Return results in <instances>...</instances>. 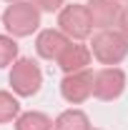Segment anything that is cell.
I'll return each mask as SVG.
<instances>
[{
    "label": "cell",
    "mask_w": 128,
    "mask_h": 130,
    "mask_svg": "<svg viewBox=\"0 0 128 130\" xmlns=\"http://www.w3.org/2000/svg\"><path fill=\"white\" fill-rule=\"evenodd\" d=\"M91 53L100 65L113 68V65L123 63L128 55V38L118 30H98L91 40Z\"/></svg>",
    "instance_id": "cell-1"
},
{
    "label": "cell",
    "mask_w": 128,
    "mask_h": 130,
    "mask_svg": "<svg viewBox=\"0 0 128 130\" xmlns=\"http://www.w3.org/2000/svg\"><path fill=\"white\" fill-rule=\"evenodd\" d=\"M3 25L13 38H28L40 28V10L35 3H10L3 13Z\"/></svg>",
    "instance_id": "cell-2"
},
{
    "label": "cell",
    "mask_w": 128,
    "mask_h": 130,
    "mask_svg": "<svg viewBox=\"0 0 128 130\" xmlns=\"http://www.w3.org/2000/svg\"><path fill=\"white\" fill-rule=\"evenodd\" d=\"M43 85V70L33 58H18L10 65V88L18 98H33Z\"/></svg>",
    "instance_id": "cell-3"
},
{
    "label": "cell",
    "mask_w": 128,
    "mask_h": 130,
    "mask_svg": "<svg viewBox=\"0 0 128 130\" xmlns=\"http://www.w3.org/2000/svg\"><path fill=\"white\" fill-rule=\"evenodd\" d=\"M58 30L65 32L70 40H85L93 32V20L88 15L85 5H63V10L58 13Z\"/></svg>",
    "instance_id": "cell-4"
},
{
    "label": "cell",
    "mask_w": 128,
    "mask_h": 130,
    "mask_svg": "<svg viewBox=\"0 0 128 130\" xmlns=\"http://www.w3.org/2000/svg\"><path fill=\"white\" fill-rule=\"evenodd\" d=\"M126 90V73L121 68H100L93 73V95L98 100H118Z\"/></svg>",
    "instance_id": "cell-5"
},
{
    "label": "cell",
    "mask_w": 128,
    "mask_h": 130,
    "mask_svg": "<svg viewBox=\"0 0 128 130\" xmlns=\"http://www.w3.org/2000/svg\"><path fill=\"white\" fill-rule=\"evenodd\" d=\"M60 95L70 105H80L93 95V70H78L60 80Z\"/></svg>",
    "instance_id": "cell-6"
},
{
    "label": "cell",
    "mask_w": 128,
    "mask_h": 130,
    "mask_svg": "<svg viewBox=\"0 0 128 130\" xmlns=\"http://www.w3.org/2000/svg\"><path fill=\"white\" fill-rule=\"evenodd\" d=\"M70 45V38L60 30H40L38 32V38H35V50H38V55L40 58H45V60H58L60 55H63V50Z\"/></svg>",
    "instance_id": "cell-7"
},
{
    "label": "cell",
    "mask_w": 128,
    "mask_h": 130,
    "mask_svg": "<svg viewBox=\"0 0 128 130\" xmlns=\"http://www.w3.org/2000/svg\"><path fill=\"white\" fill-rule=\"evenodd\" d=\"M85 8L93 20V28H98V30H108L111 25H116L118 13H121L118 0H88Z\"/></svg>",
    "instance_id": "cell-8"
},
{
    "label": "cell",
    "mask_w": 128,
    "mask_h": 130,
    "mask_svg": "<svg viewBox=\"0 0 128 130\" xmlns=\"http://www.w3.org/2000/svg\"><path fill=\"white\" fill-rule=\"evenodd\" d=\"M91 58H93L91 48H85V45H80V43H73V40H70V45L63 50V55H60L55 63H58V68L63 70L65 75H70V73L85 70V68L91 65Z\"/></svg>",
    "instance_id": "cell-9"
},
{
    "label": "cell",
    "mask_w": 128,
    "mask_h": 130,
    "mask_svg": "<svg viewBox=\"0 0 128 130\" xmlns=\"http://www.w3.org/2000/svg\"><path fill=\"white\" fill-rule=\"evenodd\" d=\"M53 130H91V120L83 110L70 108V110H63L53 120Z\"/></svg>",
    "instance_id": "cell-10"
},
{
    "label": "cell",
    "mask_w": 128,
    "mask_h": 130,
    "mask_svg": "<svg viewBox=\"0 0 128 130\" xmlns=\"http://www.w3.org/2000/svg\"><path fill=\"white\" fill-rule=\"evenodd\" d=\"M15 130H53V120L45 113L28 110L15 118Z\"/></svg>",
    "instance_id": "cell-11"
},
{
    "label": "cell",
    "mask_w": 128,
    "mask_h": 130,
    "mask_svg": "<svg viewBox=\"0 0 128 130\" xmlns=\"http://www.w3.org/2000/svg\"><path fill=\"white\" fill-rule=\"evenodd\" d=\"M20 115V103L13 93L0 90V123H10Z\"/></svg>",
    "instance_id": "cell-12"
},
{
    "label": "cell",
    "mask_w": 128,
    "mask_h": 130,
    "mask_svg": "<svg viewBox=\"0 0 128 130\" xmlns=\"http://www.w3.org/2000/svg\"><path fill=\"white\" fill-rule=\"evenodd\" d=\"M18 60V43L13 35H0V68H8Z\"/></svg>",
    "instance_id": "cell-13"
},
{
    "label": "cell",
    "mask_w": 128,
    "mask_h": 130,
    "mask_svg": "<svg viewBox=\"0 0 128 130\" xmlns=\"http://www.w3.org/2000/svg\"><path fill=\"white\" fill-rule=\"evenodd\" d=\"M38 5L40 13H55V10H63V0H33Z\"/></svg>",
    "instance_id": "cell-14"
},
{
    "label": "cell",
    "mask_w": 128,
    "mask_h": 130,
    "mask_svg": "<svg viewBox=\"0 0 128 130\" xmlns=\"http://www.w3.org/2000/svg\"><path fill=\"white\" fill-rule=\"evenodd\" d=\"M116 25H118V32H123V35L128 38V5H123V8H121Z\"/></svg>",
    "instance_id": "cell-15"
},
{
    "label": "cell",
    "mask_w": 128,
    "mask_h": 130,
    "mask_svg": "<svg viewBox=\"0 0 128 130\" xmlns=\"http://www.w3.org/2000/svg\"><path fill=\"white\" fill-rule=\"evenodd\" d=\"M5 3H20V0H5Z\"/></svg>",
    "instance_id": "cell-16"
},
{
    "label": "cell",
    "mask_w": 128,
    "mask_h": 130,
    "mask_svg": "<svg viewBox=\"0 0 128 130\" xmlns=\"http://www.w3.org/2000/svg\"><path fill=\"white\" fill-rule=\"evenodd\" d=\"M118 3H128V0H118Z\"/></svg>",
    "instance_id": "cell-17"
},
{
    "label": "cell",
    "mask_w": 128,
    "mask_h": 130,
    "mask_svg": "<svg viewBox=\"0 0 128 130\" xmlns=\"http://www.w3.org/2000/svg\"><path fill=\"white\" fill-rule=\"evenodd\" d=\"M91 130H93V128H91Z\"/></svg>",
    "instance_id": "cell-18"
}]
</instances>
